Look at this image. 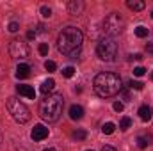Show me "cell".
Listing matches in <instances>:
<instances>
[{
    "label": "cell",
    "mask_w": 153,
    "mask_h": 151,
    "mask_svg": "<svg viewBox=\"0 0 153 151\" xmlns=\"http://www.w3.org/2000/svg\"><path fill=\"white\" fill-rule=\"evenodd\" d=\"M55 68H57V64H55L53 61H46V62H45V70H46V71H55Z\"/></svg>",
    "instance_id": "cell-23"
},
{
    "label": "cell",
    "mask_w": 153,
    "mask_h": 151,
    "mask_svg": "<svg viewBox=\"0 0 153 151\" xmlns=\"http://www.w3.org/2000/svg\"><path fill=\"white\" fill-rule=\"evenodd\" d=\"M39 53L41 55H48V44L46 43H41L39 44Z\"/></svg>",
    "instance_id": "cell-26"
},
{
    "label": "cell",
    "mask_w": 153,
    "mask_h": 151,
    "mask_svg": "<svg viewBox=\"0 0 153 151\" xmlns=\"http://www.w3.org/2000/svg\"><path fill=\"white\" fill-rule=\"evenodd\" d=\"M139 117H141L143 121H150V119L153 117L152 107H148V105H143V107L139 109Z\"/></svg>",
    "instance_id": "cell-13"
},
{
    "label": "cell",
    "mask_w": 153,
    "mask_h": 151,
    "mask_svg": "<svg viewBox=\"0 0 153 151\" xmlns=\"http://www.w3.org/2000/svg\"><path fill=\"white\" fill-rule=\"evenodd\" d=\"M146 50H148L150 53H153V43H152V44H148V46H146Z\"/></svg>",
    "instance_id": "cell-32"
},
{
    "label": "cell",
    "mask_w": 153,
    "mask_h": 151,
    "mask_svg": "<svg viewBox=\"0 0 153 151\" xmlns=\"http://www.w3.org/2000/svg\"><path fill=\"white\" fill-rule=\"evenodd\" d=\"M71 137L76 139V141H84V139L87 137V132H85V130H75V132L71 133Z\"/></svg>",
    "instance_id": "cell-18"
},
{
    "label": "cell",
    "mask_w": 153,
    "mask_h": 151,
    "mask_svg": "<svg viewBox=\"0 0 153 151\" xmlns=\"http://www.w3.org/2000/svg\"><path fill=\"white\" fill-rule=\"evenodd\" d=\"M73 75H75V68H73V66H66V68L62 70V76H66V78H71Z\"/></svg>",
    "instance_id": "cell-21"
},
{
    "label": "cell",
    "mask_w": 153,
    "mask_h": 151,
    "mask_svg": "<svg viewBox=\"0 0 153 151\" xmlns=\"http://www.w3.org/2000/svg\"><path fill=\"white\" fill-rule=\"evenodd\" d=\"M87 151H93V150H87Z\"/></svg>",
    "instance_id": "cell-36"
},
{
    "label": "cell",
    "mask_w": 153,
    "mask_h": 151,
    "mask_svg": "<svg viewBox=\"0 0 153 151\" xmlns=\"http://www.w3.org/2000/svg\"><path fill=\"white\" fill-rule=\"evenodd\" d=\"M152 80H153V71H152Z\"/></svg>",
    "instance_id": "cell-34"
},
{
    "label": "cell",
    "mask_w": 153,
    "mask_h": 151,
    "mask_svg": "<svg viewBox=\"0 0 153 151\" xmlns=\"http://www.w3.org/2000/svg\"><path fill=\"white\" fill-rule=\"evenodd\" d=\"M144 73H146V70H144L143 66H137V68L134 70V75H135V76H143Z\"/></svg>",
    "instance_id": "cell-27"
},
{
    "label": "cell",
    "mask_w": 153,
    "mask_h": 151,
    "mask_svg": "<svg viewBox=\"0 0 153 151\" xmlns=\"http://www.w3.org/2000/svg\"><path fill=\"white\" fill-rule=\"evenodd\" d=\"M152 141H153L152 135H148V137H137V146L141 150H144V148H148V144H152Z\"/></svg>",
    "instance_id": "cell-16"
},
{
    "label": "cell",
    "mask_w": 153,
    "mask_h": 151,
    "mask_svg": "<svg viewBox=\"0 0 153 151\" xmlns=\"http://www.w3.org/2000/svg\"><path fill=\"white\" fill-rule=\"evenodd\" d=\"M16 91H18L20 96H25L29 100H36V91L30 85H16Z\"/></svg>",
    "instance_id": "cell-10"
},
{
    "label": "cell",
    "mask_w": 153,
    "mask_h": 151,
    "mask_svg": "<svg viewBox=\"0 0 153 151\" xmlns=\"http://www.w3.org/2000/svg\"><path fill=\"white\" fill-rule=\"evenodd\" d=\"M102 151H117L116 148H112V146H103L102 148Z\"/></svg>",
    "instance_id": "cell-30"
},
{
    "label": "cell",
    "mask_w": 153,
    "mask_h": 151,
    "mask_svg": "<svg viewBox=\"0 0 153 151\" xmlns=\"http://www.w3.org/2000/svg\"><path fill=\"white\" fill-rule=\"evenodd\" d=\"M53 87H55V80L53 78H48V80H45L43 84H41V87H39V91L45 94V96H48L52 91H53Z\"/></svg>",
    "instance_id": "cell-11"
},
{
    "label": "cell",
    "mask_w": 153,
    "mask_h": 151,
    "mask_svg": "<svg viewBox=\"0 0 153 151\" xmlns=\"http://www.w3.org/2000/svg\"><path fill=\"white\" fill-rule=\"evenodd\" d=\"M112 109H114L116 112H123V109H125V107H123V103H121V101H114Z\"/></svg>",
    "instance_id": "cell-28"
},
{
    "label": "cell",
    "mask_w": 153,
    "mask_h": 151,
    "mask_svg": "<svg viewBox=\"0 0 153 151\" xmlns=\"http://www.w3.org/2000/svg\"><path fill=\"white\" fill-rule=\"evenodd\" d=\"M123 29H125V20H123L121 14H117V13L109 14V16L105 18V21H103V30H105V34H107L109 38L119 36V34L123 32Z\"/></svg>",
    "instance_id": "cell-6"
},
{
    "label": "cell",
    "mask_w": 153,
    "mask_h": 151,
    "mask_svg": "<svg viewBox=\"0 0 153 151\" xmlns=\"http://www.w3.org/2000/svg\"><path fill=\"white\" fill-rule=\"evenodd\" d=\"M30 75V66L29 64H20L16 68V78H27Z\"/></svg>",
    "instance_id": "cell-14"
},
{
    "label": "cell",
    "mask_w": 153,
    "mask_h": 151,
    "mask_svg": "<svg viewBox=\"0 0 153 151\" xmlns=\"http://www.w3.org/2000/svg\"><path fill=\"white\" fill-rule=\"evenodd\" d=\"M7 110L13 115V119H14L16 123H20V124H25V123L30 119V110H29V107H27L23 101H20L18 98H14V96L7 100Z\"/></svg>",
    "instance_id": "cell-4"
},
{
    "label": "cell",
    "mask_w": 153,
    "mask_h": 151,
    "mask_svg": "<svg viewBox=\"0 0 153 151\" xmlns=\"http://www.w3.org/2000/svg\"><path fill=\"white\" fill-rule=\"evenodd\" d=\"M114 130H116L114 123H105V124L102 126V132H103L105 135H112V133H114Z\"/></svg>",
    "instance_id": "cell-17"
},
{
    "label": "cell",
    "mask_w": 153,
    "mask_h": 151,
    "mask_svg": "<svg viewBox=\"0 0 153 151\" xmlns=\"http://www.w3.org/2000/svg\"><path fill=\"white\" fill-rule=\"evenodd\" d=\"M70 117H71L73 121H80V119L84 117V109H82L80 105H71V107H70Z\"/></svg>",
    "instance_id": "cell-12"
},
{
    "label": "cell",
    "mask_w": 153,
    "mask_h": 151,
    "mask_svg": "<svg viewBox=\"0 0 153 151\" xmlns=\"http://www.w3.org/2000/svg\"><path fill=\"white\" fill-rule=\"evenodd\" d=\"M130 59H135V61H141V59H143V55H141V53H135V55H130Z\"/></svg>",
    "instance_id": "cell-31"
},
{
    "label": "cell",
    "mask_w": 153,
    "mask_h": 151,
    "mask_svg": "<svg viewBox=\"0 0 153 151\" xmlns=\"http://www.w3.org/2000/svg\"><path fill=\"white\" fill-rule=\"evenodd\" d=\"M82 41H84V34L80 32V29L76 27H66L61 30L59 38H57V48L62 55H70V57H76L80 53L82 48Z\"/></svg>",
    "instance_id": "cell-1"
},
{
    "label": "cell",
    "mask_w": 153,
    "mask_h": 151,
    "mask_svg": "<svg viewBox=\"0 0 153 151\" xmlns=\"http://www.w3.org/2000/svg\"><path fill=\"white\" fill-rule=\"evenodd\" d=\"M128 85H130L132 89H135V91H141V89L144 87V84H143V82H137V80H130Z\"/></svg>",
    "instance_id": "cell-22"
},
{
    "label": "cell",
    "mask_w": 153,
    "mask_h": 151,
    "mask_svg": "<svg viewBox=\"0 0 153 151\" xmlns=\"http://www.w3.org/2000/svg\"><path fill=\"white\" fill-rule=\"evenodd\" d=\"M41 14H43L45 18H50V16H52V9H50L48 5H43V7H41Z\"/></svg>",
    "instance_id": "cell-24"
},
{
    "label": "cell",
    "mask_w": 153,
    "mask_h": 151,
    "mask_svg": "<svg viewBox=\"0 0 153 151\" xmlns=\"http://www.w3.org/2000/svg\"><path fill=\"white\" fill-rule=\"evenodd\" d=\"M62 107H64L62 94H48L39 103V115L48 123H55V121H59V117L62 114Z\"/></svg>",
    "instance_id": "cell-3"
},
{
    "label": "cell",
    "mask_w": 153,
    "mask_h": 151,
    "mask_svg": "<svg viewBox=\"0 0 153 151\" xmlns=\"http://www.w3.org/2000/svg\"><path fill=\"white\" fill-rule=\"evenodd\" d=\"M9 53H11L13 59H25V57H29L30 48H29V44H27L25 41L14 39V41H11V44H9Z\"/></svg>",
    "instance_id": "cell-7"
},
{
    "label": "cell",
    "mask_w": 153,
    "mask_h": 151,
    "mask_svg": "<svg viewBox=\"0 0 153 151\" xmlns=\"http://www.w3.org/2000/svg\"><path fill=\"white\" fill-rule=\"evenodd\" d=\"M135 36H137V38H146V36H148V29L143 27V25H139V27L135 29Z\"/></svg>",
    "instance_id": "cell-19"
},
{
    "label": "cell",
    "mask_w": 153,
    "mask_h": 151,
    "mask_svg": "<svg viewBox=\"0 0 153 151\" xmlns=\"http://www.w3.org/2000/svg\"><path fill=\"white\" fill-rule=\"evenodd\" d=\"M93 87H94V93L102 98H111L116 96L123 85H121V78L116 73L111 71H103V73H98L94 76V82H93Z\"/></svg>",
    "instance_id": "cell-2"
},
{
    "label": "cell",
    "mask_w": 153,
    "mask_h": 151,
    "mask_svg": "<svg viewBox=\"0 0 153 151\" xmlns=\"http://www.w3.org/2000/svg\"><path fill=\"white\" fill-rule=\"evenodd\" d=\"M152 18H153V13H152Z\"/></svg>",
    "instance_id": "cell-35"
},
{
    "label": "cell",
    "mask_w": 153,
    "mask_h": 151,
    "mask_svg": "<svg viewBox=\"0 0 153 151\" xmlns=\"http://www.w3.org/2000/svg\"><path fill=\"white\" fill-rule=\"evenodd\" d=\"M126 5H128V9H132V11H143V9L146 7V4L141 2V0H128Z\"/></svg>",
    "instance_id": "cell-15"
},
{
    "label": "cell",
    "mask_w": 153,
    "mask_h": 151,
    "mask_svg": "<svg viewBox=\"0 0 153 151\" xmlns=\"http://www.w3.org/2000/svg\"><path fill=\"white\" fill-rule=\"evenodd\" d=\"M96 53H98V57H100L102 61L112 62L116 59V53H117V43L114 41V38L105 36V38L100 39V43H98V46H96Z\"/></svg>",
    "instance_id": "cell-5"
},
{
    "label": "cell",
    "mask_w": 153,
    "mask_h": 151,
    "mask_svg": "<svg viewBox=\"0 0 153 151\" xmlns=\"http://www.w3.org/2000/svg\"><path fill=\"white\" fill-rule=\"evenodd\" d=\"M84 2L82 0H70L68 2V13L70 14H73V16H78V14H82V11H84Z\"/></svg>",
    "instance_id": "cell-8"
},
{
    "label": "cell",
    "mask_w": 153,
    "mask_h": 151,
    "mask_svg": "<svg viewBox=\"0 0 153 151\" xmlns=\"http://www.w3.org/2000/svg\"><path fill=\"white\" fill-rule=\"evenodd\" d=\"M18 29H20V23H18V21H11L9 27H7L9 32H18Z\"/></svg>",
    "instance_id": "cell-25"
},
{
    "label": "cell",
    "mask_w": 153,
    "mask_h": 151,
    "mask_svg": "<svg viewBox=\"0 0 153 151\" xmlns=\"http://www.w3.org/2000/svg\"><path fill=\"white\" fill-rule=\"evenodd\" d=\"M36 38V32H34V30H29V32H27V39H34Z\"/></svg>",
    "instance_id": "cell-29"
},
{
    "label": "cell",
    "mask_w": 153,
    "mask_h": 151,
    "mask_svg": "<svg viewBox=\"0 0 153 151\" xmlns=\"http://www.w3.org/2000/svg\"><path fill=\"white\" fill-rule=\"evenodd\" d=\"M45 151H55V150H53V148H46Z\"/></svg>",
    "instance_id": "cell-33"
},
{
    "label": "cell",
    "mask_w": 153,
    "mask_h": 151,
    "mask_svg": "<svg viewBox=\"0 0 153 151\" xmlns=\"http://www.w3.org/2000/svg\"><path fill=\"white\" fill-rule=\"evenodd\" d=\"M30 137H32L34 141H43V139H46V137H48V128L43 126V124H36L34 130H32V133H30Z\"/></svg>",
    "instance_id": "cell-9"
},
{
    "label": "cell",
    "mask_w": 153,
    "mask_h": 151,
    "mask_svg": "<svg viewBox=\"0 0 153 151\" xmlns=\"http://www.w3.org/2000/svg\"><path fill=\"white\" fill-rule=\"evenodd\" d=\"M130 126H132V119H130V117H123L121 123H119V128H121V130H128Z\"/></svg>",
    "instance_id": "cell-20"
}]
</instances>
